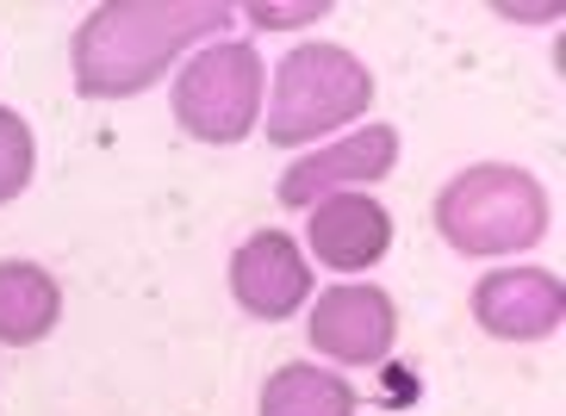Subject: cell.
<instances>
[{
    "label": "cell",
    "instance_id": "obj_1",
    "mask_svg": "<svg viewBox=\"0 0 566 416\" xmlns=\"http://www.w3.org/2000/svg\"><path fill=\"white\" fill-rule=\"evenodd\" d=\"M231 19L218 0H113L94 7L75 32V87L87 100H125L144 94L156 75L200 38H212Z\"/></svg>",
    "mask_w": 566,
    "mask_h": 416
},
{
    "label": "cell",
    "instance_id": "obj_6",
    "mask_svg": "<svg viewBox=\"0 0 566 416\" xmlns=\"http://www.w3.org/2000/svg\"><path fill=\"white\" fill-rule=\"evenodd\" d=\"M399 162V131L392 125H361V131L336 137L324 150H312L305 162H293L281 174V205H305L312 212L317 200L331 193H361V186L386 181Z\"/></svg>",
    "mask_w": 566,
    "mask_h": 416
},
{
    "label": "cell",
    "instance_id": "obj_9",
    "mask_svg": "<svg viewBox=\"0 0 566 416\" xmlns=\"http://www.w3.org/2000/svg\"><path fill=\"white\" fill-rule=\"evenodd\" d=\"M305 243L336 274H367V267L392 249V212L380 200H367V193H331V200L312 205Z\"/></svg>",
    "mask_w": 566,
    "mask_h": 416
},
{
    "label": "cell",
    "instance_id": "obj_11",
    "mask_svg": "<svg viewBox=\"0 0 566 416\" xmlns=\"http://www.w3.org/2000/svg\"><path fill=\"white\" fill-rule=\"evenodd\" d=\"M262 416H355V392L343 373H324L312 361H286L262 385Z\"/></svg>",
    "mask_w": 566,
    "mask_h": 416
},
{
    "label": "cell",
    "instance_id": "obj_2",
    "mask_svg": "<svg viewBox=\"0 0 566 416\" xmlns=\"http://www.w3.org/2000/svg\"><path fill=\"white\" fill-rule=\"evenodd\" d=\"M436 231L461 255H516L548 236V193L530 168L480 162L436 193Z\"/></svg>",
    "mask_w": 566,
    "mask_h": 416
},
{
    "label": "cell",
    "instance_id": "obj_10",
    "mask_svg": "<svg viewBox=\"0 0 566 416\" xmlns=\"http://www.w3.org/2000/svg\"><path fill=\"white\" fill-rule=\"evenodd\" d=\"M63 292L38 262H0V342L7 349H32L56 330Z\"/></svg>",
    "mask_w": 566,
    "mask_h": 416
},
{
    "label": "cell",
    "instance_id": "obj_4",
    "mask_svg": "<svg viewBox=\"0 0 566 416\" xmlns=\"http://www.w3.org/2000/svg\"><path fill=\"white\" fill-rule=\"evenodd\" d=\"M262 56L250 44H206L175 75V125L200 143H243L262 125Z\"/></svg>",
    "mask_w": 566,
    "mask_h": 416
},
{
    "label": "cell",
    "instance_id": "obj_12",
    "mask_svg": "<svg viewBox=\"0 0 566 416\" xmlns=\"http://www.w3.org/2000/svg\"><path fill=\"white\" fill-rule=\"evenodd\" d=\"M32 168H38V143H32V125L19 113L0 106V205L19 200L32 186Z\"/></svg>",
    "mask_w": 566,
    "mask_h": 416
},
{
    "label": "cell",
    "instance_id": "obj_5",
    "mask_svg": "<svg viewBox=\"0 0 566 416\" xmlns=\"http://www.w3.org/2000/svg\"><path fill=\"white\" fill-rule=\"evenodd\" d=\"M305 335L324 361L374 366L399 342V305L386 299L380 286H331V292H317Z\"/></svg>",
    "mask_w": 566,
    "mask_h": 416
},
{
    "label": "cell",
    "instance_id": "obj_13",
    "mask_svg": "<svg viewBox=\"0 0 566 416\" xmlns=\"http://www.w3.org/2000/svg\"><path fill=\"white\" fill-rule=\"evenodd\" d=\"M324 13H331L324 0H305V7H268L262 0V7H250L255 25H300V19H324Z\"/></svg>",
    "mask_w": 566,
    "mask_h": 416
},
{
    "label": "cell",
    "instance_id": "obj_7",
    "mask_svg": "<svg viewBox=\"0 0 566 416\" xmlns=\"http://www.w3.org/2000/svg\"><path fill=\"white\" fill-rule=\"evenodd\" d=\"M473 317L499 342H548L566 317V286L548 267H499L473 286Z\"/></svg>",
    "mask_w": 566,
    "mask_h": 416
},
{
    "label": "cell",
    "instance_id": "obj_3",
    "mask_svg": "<svg viewBox=\"0 0 566 416\" xmlns=\"http://www.w3.org/2000/svg\"><path fill=\"white\" fill-rule=\"evenodd\" d=\"M374 100V75L343 44H300L274 68L268 100V143H317L336 125H355Z\"/></svg>",
    "mask_w": 566,
    "mask_h": 416
},
{
    "label": "cell",
    "instance_id": "obj_8",
    "mask_svg": "<svg viewBox=\"0 0 566 416\" xmlns=\"http://www.w3.org/2000/svg\"><path fill=\"white\" fill-rule=\"evenodd\" d=\"M231 292L237 305L262 323H281L312 299V267H305L300 243L286 231H255L243 249L231 255Z\"/></svg>",
    "mask_w": 566,
    "mask_h": 416
}]
</instances>
